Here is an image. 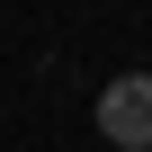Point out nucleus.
Instances as JSON below:
<instances>
[{"instance_id":"nucleus-1","label":"nucleus","mask_w":152,"mask_h":152,"mask_svg":"<svg viewBox=\"0 0 152 152\" xmlns=\"http://www.w3.org/2000/svg\"><path fill=\"white\" fill-rule=\"evenodd\" d=\"M99 134L125 143V152L152 143V72H116V81L99 90Z\"/></svg>"}]
</instances>
